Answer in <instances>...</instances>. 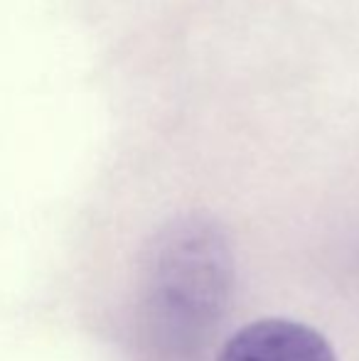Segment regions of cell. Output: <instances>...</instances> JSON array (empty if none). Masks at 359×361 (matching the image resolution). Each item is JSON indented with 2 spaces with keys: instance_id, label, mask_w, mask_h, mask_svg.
Masks as SVG:
<instances>
[{
  "instance_id": "6da1fadb",
  "label": "cell",
  "mask_w": 359,
  "mask_h": 361,
  "mask_svg": "<svg viewBox=\"0 0 359 361\" xmlns=\"http://www.w3.org/2000/svg\"><path fill=\"white\" fill-rule=\"evenodd\" d=\"M143 281V344L155 361H192L226 312L231 253L207 216L170 224L155 243Z\"/></svg>"
},
{
  "instance_id": "7a4b0ae2",
  "label": "cell",
  "mask_w": 359,
  "mask_h": 361,
  "mask_svg": "<svg viewBox=\"0 0 359 361\" xmlns=\"http://www.w3.org/2000/svg\"><path fill=\"white\" fill-rule=\"evenodd\" d=\"M217 361H337L317 329L296 319H256L226 339Z\"/></svg>"
}]
</instances>
